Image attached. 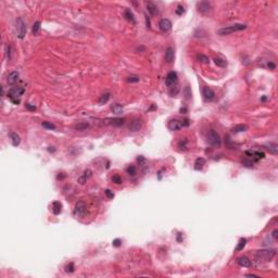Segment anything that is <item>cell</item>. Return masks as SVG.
Masks as SVG:
<instances>
[{
	"label": "cell",
	"mask_w": 278,
	"mask_h": 278,
	"mask_svg": "<svg viewBox=\"0 0 278 278\" xmlns=\"http://www.w3.org/2000/svg\"><path fill=\"white\" fill-rule=\"evenodd\" d=\"M254 252V257L258 262H269L276 255V249H262Z\"/></svg>",
	"instance_id": "1"
},
{
	"label": "cell",
	"mask_w": 278,
	"mask_h": 278,
	"mask_svg": "<svg viewBox=\"0 0 278 278\" xmlns=\"http://www.w3.org/2000/svg\"><path fill=\"white\" fill-rule=\"evenodd\" d=\"M61 211H62L61 202H59V201H54V202L52 203V213H53L54 215H59V214L61 213Z\"/></svg>",
	"instance_id": "21"
},
{
	"label": "cell",
	"mask_w": 278,
	"mask_h": 278,
	"mask_svg": "<svg viewBox=\"0 0 278 278\" xmlns=\"http://www.w3.org/2000/svg\"><path fill=\"white\" fill-rule=\"evenodd\" d=\"M159 28H160V31L163 32V33L169 32L171 28H172V23H171V21L167 20V19H162L159 23Z\"/></svg>",
	"instance_id": "12"
},
{
	"label": "cell",
	"mask_w": 278,
	"mask_h": 278,
	"mask_svg": "<svg viewBox=\"0 0 278 278\" xmlns=\"http://www.w3.org/2000/svg\"><path fill=\"white\" fill-rule=\"evenodd\" d=\"M264 148L267 150V151H269V153H272V154H274V155L278 154V146L276 144H265V146H264Z\"/></svg>",
	"instance_id": "20"
},
{
	"label": "cell",
	"mask_w": 278,
	"mask_h": 278,
	"mask_svg": "<svg viewBox=\"0 0 278 278\" xmlns=\"http://www.w3.org/2000/svg\"><path fill=\"white\" fill-rule=\"evenodd\" d=\"M103 123L105 125H112V126H122L125 123V119L122 118H114V119L103 120Z\"/></svg>",
	"instance_id": "10"
},
{
	"label": "cell",
	"mask_w": 278,
	"mask_h": 278,
	"mask_svg": "<svg viewBox=\"0 0 278 278\" xmlns=\"http://www.w3.org/2000/svg\"><path fill=\"white\" fill-rule=\"evenodd\" d=\"M86 204L84 201H78L74 207V214L77 217H84L86 215Z\"/></svg>",
	"instance_id": "7"
},
{
	"label": "cell",
	"mask_w": 278,
	"mask_h": 278,
	"mask_svg": "<svg viewBox=\"0 0 278 278\" xmlns=\"http://www.w3.org/2000/svg\"><path fill=\"white\" fill-rule=\"evenodd\" d=\"M19 73L16 72V71H13V72H11L9 75H8V84L9 85H14L16 82H17V79H19Z\"/></svg>",
	"instance_id": "17"
},
{
	"label": "cell",
	"mask_w": 278,
	"mask_h": 278,
	"mask_svg": "<svg viewBox=\"0 0 278 278\" xmlns=\"http://www.w3.org/2000/svg\"><path fill=\"white\" fill-rule=\"evenodd\" d=\"M246 155H248L251 159H253V162H258V161L265 158V153L264 152H262V151H255V150H248V151H246Z\"/></svg>",
	"instance_id": "8"
},
{
	"label": "cell",
	"mask_w": 278,
	"mask_h": 278,
	"mask_svg": "<svg viewBox=\"0 0 278 278\" xmlns=\"http://www.w3.org/2000/svg\"><path fill=\"white\" fill-rule=\"evenodd\" d=\"M146 7H147V10H148V12L150 13V15H156L158 14V7L153 3V2H151V1H148L147 3H146Z\"/></svg>",
	"instance_id": "16"
},
{
	"label": "cell",
	"mask_w": 278,
	"mask_h": 278,
	"mask_svg": "<svg viewBox=\"0 0 278 278\" xmlns=\"http://www.w3.org/2000/svg\"><path fill=\"white\" fill-rule=\"evenodd\" d=\"M126 172H127V174L128 175H130V176H135L136 175V167H135L134 165H129L128 167L126 169Z\"/></svg>",
	"instance_id": "32"
},
{
	"label": "cell",
	"mask_w": 278,
	"mask_h": 278,
	"mask_svg": "<svg viewBox=\"0 0 278 278\" xmlns=\"http://www.w3.org/2000/svg\"><path fill=\"white\" fill-rule=\"evenodd\" d=\"M202 96L205 101H212L215 97V93L210 87H203L202 89Z\"/></svg>",
	"instance_id": "11"
},
{
	"label": "cell",
	"mask_w": 278,
	"mask_h": 278,
	"mask_svg": "<svg viewBox=\"0 0 278 278\" xmlns=\"http://www.w3.org/2000/svg\"><path fill=\"white\" fill-rule=\"evenodd\" d=\"M124 17L128 21V22H130V23L136 24V19H135V15H134V13L132 12V10L126 9V10L124 11Z\"/></svg>",
	"instance_id": "19"
},
{
	"label": "cell",
	"mask_w": 278,
	"mask_h": 278,
	"mask_svg": "<svg viewBox=\"0 0 278 278\" xmlns=\"http://www.w3.org/2000/svg\"><path fill=\"white\" fill-rule=\"evenodd\" d=\"M26 108L30 109V110H36V107H35V105H31L30 103H27V104H26Z\"/></svg>",
	"instance_id": "46"
},
{
	"label": "cell",
	"mask_w": 278,
	"mask_h": 278,
	"mask_svg": "<svg viewBox=\"0 0 278 278\" xmlns=\"http://www.w3.org/2000/svg\"><path fill=\"white\" fill-rule=\"evenodd\" d=\"M169 129L171 130H179L184 127V125L181 123V121H178V120H171L169 122V125H167Z\"/></svg>",
	"instance_id": "13"
},
{
	"label": "cell",
	"mask_w": 278,
	"mask_h": 278,
	"mask_svg": "<svg viewBox=\"0 0 278 278\" xmlns=\"http://www.w3.org/2000/svg\"><path fill=\"white\" fill-rule=\"evenodd\" d=\"M10 138H11V142L14 147H17L21 142V138L20 136L16 134V133H11L10 134Z\"/></svg>",
	"instance_id": "23"
},
{
	"label": "cell",
	"mask_w": 278,
	"mask_h": 278,
	"mask_svg": "<svg viewBox=\"0 0 278 278\" xmlns=\"http://www.w3.org/2000/svg\"><path fill=\"white\" fill-rule=\"evenodd\" d=\"M41 125L47 129H56V126H54L52 123H49V122H42Z\"/></svg>",
	"instance_id": "35"
},
{
	"label": "cell",
	"mask_w": 278,
	"mask_h": 278,
	"mask_svg": "<svg viewBox=\"0 0 278 278\" xmlns=\"http://www.w3.org/2000/svg\"><path fill=\"white\" fill-rule=\"evenodd\" d=\"M184 11H185L184 10V7H183V5H178V7H177V10H176V13H177L178 15H180V14L184 13Z\"/></svg>",
	"instance_id": "42"
},
{
	"label": "cell",
	"mask_w": 278,
	"mask_h": 278,
	"mask_svg": "<svg viewBox=\"0 0 278 278\" xmlns=\"http://www.w3.org/2000/svg\"><path fill=\"white\" fill-rule=\"evenodd\" d=\"M187 144H188L187 139L186 138L181 139L179 142H178V148H179L180 150H186L187 149Z\"/></svg>",
	"instance_id": "31"
},
{
	"label": "cell",
	"mask_w": 278,
	"mask_h": 278,
	"mask_svg": "<svg viewBox=\"0 0 278 278\" xmlns=\"http://www.w3.org/2000/svg\"><path fill=\"white\" fill-rule=\"evenodd\" d=\"M246 276H247V277H257V278H259L258 275H254V274H247Z\"/></svg>",
	"instance_id": "47"
},
{
	"label": "cell",
	"mask_w": 278,
	"mask_h": 278,
	"mask_svg": "<svg viewBox=\"0 0 278 278\" xmlns=\"http://www.w3.org/2000/svg\"><path fill=\"white\" fill-rule=\"evenodd\" d=\"M246 243H247V239H244V238H240V240H239V242H238L237 247H236V251H241V250H243V248L246 247Z\"/></svg>",
	"instance_id": "26"
},
{
	"label": "cell",
	"mask_w": 278,
	"mask_h": 278,
	"mask_svg": "<svg viewBox=\"0 0 278 278\" xmlns=\"http://www.w3.org/2000/svg\"><path fill=\"white\" fill-rule=\"evenodd\" d=\"M111 109H112V111H113L115 114H120L121 112H122V110H123V107H122L121 104H118V103H116V104H113Z\"/></svg>",
	"instance_id": "30"
},
{
	"label": "cell",
	"mask_w": 278,
	"mask_h": 278,
	"mask_svg": "<svg viewBox=\"0 0 278 278\" xmlns=\"http://www.w3.org/2000/svg\"><path fill=\"white\" fill-rule=\"evenodd\" d=\"M214 63L220 67H226L227 65V62L225 60L221 59V58H214Z\"/></svg>",
	"instance_id": "27"
},
{
	"label": "cell",
	"mask_w": 278,
	"mask_h": 278,
	"mask_svg": "<svg viewBox=\"0 0 278 278\" xmlns=\"http://www.w3.org/2000/svg\"><path fill=\"white\" fill-rule=\"evenodd\" d=\"M104 193H105V196L108 197L109 199H113L114 198L113 191H111L110 189H105V190H104Z\"/></svg>",
	"instance_id": "40"
},
{
	"label": "cell",
	"mask_w": 278,
	"mask_h": 278,
	"mask_svg": "<svg viewBox=\"0 0 278 278\" xmlns=\"http://www.w3.org/2000/svg\"><path fill=\"white\" fill-rule=\"evenodd\" d=\"M39 30H40V22H39V21H36V22L34 23V25H33L32 32H33L34 35H37L38 32H39Z\"/></svg>",
	"instance_id": "29"
},
{
	"label": "cell",
	"mask_w": 278,
	"mask_h": 278,
	"mask_svg": "<svg viewBox=\"0 0 278 278\" xmlns=\"http://www.w3.org/2000/svg\"><path fill=\"white\" fill-rule=\"evenodd\" d=\"M207 142L212 147H220L222 144L221 137L215 130H210L207 134Z\"/></svg>",
	"instance_id": "4"
},
{
	"label": "cell",
	"mask_w": 278,
	"mask_h": 278,
	"mask_svg": "<svg viewBox=\"0 0 278 278\" xmlns=\"http://www.w3.org/2000/svg\"><path fill=\"white\" fill-rule=\"evenodd\" d=\"M248 129L247 125H243V124H239V125H236L234 128L232 129L234 133H241V132H246Z\"/></svg>",
	"instance_id": "25"
},
{
	"label": "cell",
	"mask_w": 278,
	"mask_h": 278,
	"mask_svg": "<svg viewBox=\"0 0 278 278\" xmlns=\"http://www.w3.org/2000/svg\"><path fill=\"white\" fill-rule=\"evenodd\" d=\"M112 181H113L114 184H116V185H120V184H122V178L119 175H113Z\"/></svg>",
	"instance_id": "37"
},
{
	"label": "cell",
	"mask_w": 278,
	"mask_h": 278,
	"mask_svg": "<svg viewBox=\"0 0 278 278\" xmlns=\"http://www.w3.org/2000/svg\"><path fill=\"white\" fill-rule=\"evenodd\" d=\"M16 36L19 37L20 39H23L26 35V24L25 22L22 20L21 17L16 19Z\"/></svg>",
	"instance_id": "5"
},
{
	"label": "cell",
	"mask_w": 278,
	"mask_h": 278,
	"mask_svg": "<svg viewBox=\"0 0 278 278\" xmlns=\"http://www.w3.org/2000/svg\"><path fill=\"white\" fill-rule=\"evenodd\" d=\"M197 9L200 12L201 14H207L212 9L211 3H209L207 1H201L197 3Z\"/></svg>",
	"instance_id": "9"
},
{
	"label": "cell",
	"mask_w": 278,
	"mask_h": 278,
	"mask_svg": "<svg viewBox=\"0 0 278 278\" xmlns=\"http://www.w3.org/2000/svg\"><path fill=\"white\" fill-rule=\"evenodd\" d=\"M113 246L114 247H120L121 246V243H122V240L121 239H115V240H113Z\"/></svg>",
	"instance_id": "43"
},
{
	"label": "cell",
	"mask_w": 278,
	"mask_h": 278,
	"mask_svg": "<svg viewBox=\"0 0 278 278\" xmlns=\"http://www.w3.org/2000/svg\"><path fill=\"white\" fill-rule=\"evenodd\" d=\"M24 93H25V89L23 87H13L9 90L8 96H9L10 100L14 104H19L20 103V98L23 96Z\"/></svg>",
	"instance_id": "3"
},
{
	"label": "cell",
	"mask_w": 278,
	"mask_h": 278,
	"mask_svg": "<svg viewBox=\"0 0 278 278\" xmlns=\"http://www.w3.org/2000/svg\"><path fill=\"white\" fill-rule=\"evenodd\" d=\"M197 59H198L200 62H202V63H209V62H210L209 58L206 57V56H204V54H202V53L198 54V56H197Z\"/></svg>",
	"instance_id": "33"
},
{
	"label": "cell",
	"mask_w": 278,
	"mask_h": 278,
	"mask_svg": "<svg viewBox=\"0 0 278 278\" xmlns=\"http://www.w3.org/2000/svg\"><path fill=\"white\" fill-rule=\"evenodd\" d=\"M110 98H111V95H110L109 93H103V95H101L100 98H99V101H98L99 104H105V103L110 100Z\"/></svg>",
	"instance_id": "24"
},
{
	"label": "cell",
	"mask_w": 278,
	"mask_h": 278,
	"mask_svg": "<svg viewBox=\"0 0 278 278\" xmlns=\"http://www.w3.org/2000/svg\"><path fill=\"white\" fill-rule=\"evenodd\" d=\"M242 164L244 165L246 167H252L253 164H254V162H253L252 160L244 159V160H242Z\"/></svg>",
	"instance_id": "34"
},
{
	"label": "cell",
	"mask_w": 278,
	"mask_h": 278,
	"mask_svg": "<svg viewBox=\"0 0 278 278\" xmlns=\"http://www.w3.org/2000/svg\"><path fill=\"white\" fill-rule=\"evenodd\" d=\"M277 234H278V230L277 229H275L273 232H272V237H273L274 240H277Z\"/></svg>",
	"instance_id": "45"
},
{
	"label": "cell",
	"mask_w": 278,
	"mask_h": 278,
	"mask_svg": "<svg viewBox=\"0 0 278 278\" xmlns=\"http://www.w3.org/2000/svg\"><path fill=\"white\" fill-rule=\"evenodd\" d=\"M237 263L242 267H250L252 265V262L247 258V257H241L237 260Z\"/></svg>",
	"instance_id": "18"
},
{
	"label": "cell",
	"mask_w": 278,
	"mask_h": 278,
	"mask_svg": "<svg viewBox=\"0 0 278 278\" xmlns=\"http://www.w3.org/2000/svg\"><path fill=\"white\" fill-rule=\"evenodd\" d=\"M87 179H88L87 177H86V176H85V175H84V174H83V175L81 176L79 178H78V183H79L81 185H84V184H85V183L87 181Z\"/></svg>",
	"instance_id": "41"
},
{
	"label": "cell",
	"mask_w": 278,
	"mask_h": 278,
	"mask_svg": "<svg viewBox=\"0 0 278 278\" xmlns=\"http://www.w3.org/2000/svg\"><path fill=\"white\" fill-rule=\"evenodd\" d=\"M165 61L167 63H173L174 59H175V51H174V48L173 47H169L165 51Z\"/></svg>",
	"instance_id": "14"
},
{
	"label": "cell",
	"mask_w": 278,
	"mask_h": 278,
	"mask_svg": "<svg viewBox=\"0 0 278 278\" xmlns=\"http://www.w3.org/2000/svg\"><path fill=\"white\" fill-rule=\"evenodd\" d=\"M205 164V160L203 158H198V159L195 161V170L196 171H200L203 169V166Z\"/></svg>",
	"instance_id": "22"
},
{
	"label": "cell",
	"mask_w": 278,
	"mask_h": 278,
	"mask_svg": "<svg viewBox=\"0 0 278 278\" xmlns=\"http://www.w3.org/2000/svg\"><path fill=\"white\" fill-rule=\"evenodd\" d=\"M146 20H147V27H149V28H150V21L148 20V17H147V16H146Z\"/></svg>",
	"instance_id": "48"
},
{
	"label": "cell",
	"mask_w": 278,
	"mask_h": 278,
	"mask_svg": "<svg viewBox=\"0 0 278 278\" xmlns=\"http://www.w3.org/2000/svg\"><path fill=\"white\" fill-rule=\"evenodd\" d=\"M126 81L128 83H138L140 81V78L138 76H129V77H127Z\"/></svg>",
	"instance_id": "38"
},
{
	"label": "cell",
	"mask_w": 278,
	"mask_h": 278,
	"mask_svg": "<svg viewBox=\"0 0 278 278\" xmlns=\"http://www.w3.org/2000/svg\"><path fill=\"white\" fill-rule=\"evenodd\" d=\"M75 129L76 130H86V129L89 127V124L88 123H85V122H83V123H78V124H76L75 126Z\"/></svg>",
	"instance_id": "28"
},
{
	"label": "cell",
	"mask_w": 278,
	"mask_h": 278,
	"mask_svg": "<svg viewBox=\"0 0 278 278\" xmlns=\"http://www.w3.org/2000/svg\"><path fill=\"white\" fill-rule=\"evenodd\" d=\"M178 82V76H177V73L174 72V71H171V72L167 73L166 75V78H165V84L167 87H174L176 84Z\"/></svg>",
	"instance_id": "6"
},
{
	"label": "cell",
	"mask_w": 278,
	"mask_h": 278,
	"mask_svg": "<svg viewBox=\"0 0 278 278\" xmlns=\"http://www.w3.org/2000/svg\"><path fill=\"white\" fill-rule=\"evenodd\" d=\"M128 128L130 132H138L141 128V121L139 119H134L129 124Z\"/></svg>",
	"instance_id": "15"
},
{
	"label": "cell",
	"mask_w": 278,
	"mask_h": 278,
	"mask_svg": "<svg viewBox=\"0 0 278 278\" xmlns=\"http://www.w3.org/2000/svg\"><path fill=\"white\" fill-rule=\"evenodd\" d=\"M74 269H75V267H74V264L73 263H70V264H67L66 266H65V272L66 273H73Z\"/></svg>",
	"instance_id": "36"
},
{
	"label": "cell",
	"mask_w": 278,
	"mask_h": 278,
	"mask_svg": "<svg viewBox=\"0 0 278 278\" xmlns=\"http://www.w3.org/2000/svg\"><path fill=\"white\" fill-rule=\"evenodd\" d=\"M5 54H7V59L10 60L11 59V46L10 45H7V46H5Z\"/></svg>",
	"instance_id": "39"
},
{
	"label": "cell",
	"mask_w": 278,
	"mask_h": 278,
	"mask_svg": "<svg viewBox=\"0 0 278 278\" xmlns=\"http://www.w3.org/2000/svg\"><path fill=\"white\" fill-rule=\"evenodd\" d=\"M247 28V25L246 24H234V25L230 26H226V27H223L221 30H218V35L221 36H226V35H229V34H232L235 32H239V31H243Z\"/></svg>",
	"instance_id": "2"
},
{
	"label": "cell",
	"mask_w": 278,
	"mask_h": 278,
	"mask_svg": "<svg viewBox=\"0 0 278 278\" xmlns=\"http://www.w3.org/2000/svg\"><path fill=\"white\" fill-rule=\"evenodd\" d=\"M267 67H268V68H269V70H275V67H276V65L274 64L273 62H271V61H269V62H268V63H267Z\"/></svg>",
	"instance_id": "44"
}]
</instances>
